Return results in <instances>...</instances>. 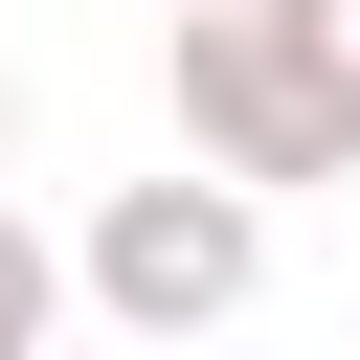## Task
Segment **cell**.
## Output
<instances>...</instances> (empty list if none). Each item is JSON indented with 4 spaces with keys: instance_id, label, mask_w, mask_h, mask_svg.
<instances>
[{
    "instance_id": "obj_3",
    "label": "cell",
    "mask_w": 360,
    "mask_h": 360,
    "mask_svg": "<svg viewBox=\"0 0 360 360\" xmlns=\"http://www.w3.org/2000/svg\"><path fill=\"white\" fill-rule=\"evenodd\" d=\"M45 338H68V248L0 202V360H45Z\"/></svg>"
},
{
    "instance_id": "obj_2",
    "label": "cell",
    "mask_w": 360,
    "mask_h": 360,
    "mask_svg": "<svg viewBox=\"0 0 360 360\" xmlns=\"http://www.w3.org/2000/svg\"><path fill=\"white\" fill-rule=\"evenodd\" d=\"M68 292H90L112 338H225V315L270 292V202L202 180V158H180V180H112L90 248H68Z\"/></svg>"
},
{
    "instance_id": "obj_5",
    "label": "cell",
    "mask_w": 360,
    "mask_h": 360,
    "mask_svg": "<svg viewBox=\"0 0 360 360\" xmlns=\"http://www.w3.org/2000/svg\"><path fill=\"white\" fill-rule=\"evenodd\" d=\"M158 22H202V0H158Z\"/></svg>"
},
{
    "instance_id": "obj_4",
    "label": "cell",
    "mask_w": 360,
    "mask_h": 360,
    "mask_svg": "<svg viewBox=\"0 0 360 360\" xmlns=\"http://www.w3.org/2000/svg\"><path fill=\"white\" fill-rule=\"evenodd\" d=\"M0 180H22V90H0Z\"/></svg>"
},
{
    "instance_id": "obj_6",
    "label": "cell",
    "mask_w": 360,
    "mask_h": 360,
    "mask_svg": "<svg viewBox=\"0 0 360 360\" xmlns=\"http://www.w3.org/2000/svg\"><path fill=\"white\" fill-rule=\"evenodd\" d=\"M338 22H360V0H338Z\"/></svg>"
},
{
    "instance_id": "obj_1",
    "label": "cell",
    "mask_w": 360,
    "mask_h": 360,
    "mask_svg": "<svg viewBox=\"0 0 360 360\" xmlns=\"http://www.w3.org/2000/svg\"><path fill=\"white\" fill-rule=\"evenodd\" d=\"M158 45H180V158L202 180H248V202L360 180V22L338 0H202Z\"/></svg>"
}]
</instances>
